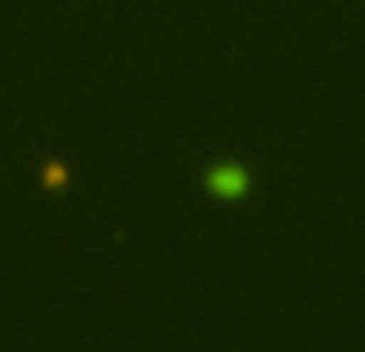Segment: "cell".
I'll list each match as a JSON object with an SVG mask.
<instances>
[{"mask_svg": "<svg viewBox=\"0 0 365 352\" xmlns=\"http://www.w3.org/2000/svg\"><path fill=\"white\" fill-rule=\"evenodd\" d=\"M208 186H212L218 195L237 199V195L247 192V173L234 164H225V167H218V170L208 173Z\"/></svg>", "mask_w": 365, "mask_h": 352, "instance_id": "6da1fadb", "label": "cell"}]
</instances>
